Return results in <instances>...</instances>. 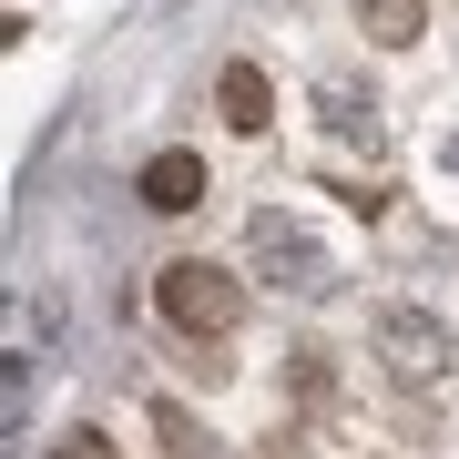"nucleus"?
<instances>
[{"mask_svg": "<svg viewBox=\"0 0 459 459\" xmlns=\"http://www.w3.org/2000/svg\"><path fill=\"white\" fill-rule=\"evenodd\" d=\"M153 307H164V327L174 337H235L246 327V286L225 276V265H204V255H174L164 276H153Z\"/></svg>", "mask_w": 459, "mask_h": 459, "instance_id": "f257e3e1", "label": "nucleus"}, {"mask_svg": "<svg viewBox=\"0 0 459 459\" xmlns=\"http://www.w3.org/2000/svg\"><path fill=\"white\" fill-rule=\"evenodd\" d=\"M377 368H388L398 388H439L449 377V327L429 307H388L377 316Z\"/></svg>", "mask_w": 459, "mask_h": 459, "instance_id": "f03ea898", "label": "nucleus"}, {"mask_svg": "<svg viewBox=\"0 0 459 459\" xmlns=\"http://www.w3.org/2000/svg\"><path fill=\"white\" fill-rule=\"evenodd\" d=\"M246 246H255V265H265V286H276V296H327V286H337L327 246H316L307 225H286V214H255Z\"/></svg>", "mask_w": 459, "mask_h": 459, "instance_id": "7ed1b4c3", "label": "nucleus"}, {"mask_svg": "<svg viewBox=\"0 0 459 459\" xmlns=\"http://www.w3.org/2000/svg\"><path fill=\"white\" fill-rule=\"evenodd\" d=\"M133 195H143L153 214H195L204 204V153H153V164L133 174Z\"/></svg>", "mask_w": 459, "mask_h": 459, "instance_id": "20e7f679", "label": "nucleus"}, {"mask_svg": "<svg viewBox=\"0 0 459 459\" xmlns=\"http://www.w3.org/2000/svg\"><path fill=\"white\" fill-rule=\"evenodd\" d=\"M214 102H225V123H235V133H265V123H276V92H265V72H255V62H235L225 82H214Z\"/></svg>", "mask_w": 459, "mask_h": 459, "instance_id": "39448f33", "label": "nucleus"}, {"mask_svg": "<svg viewBox=\"0 0 459 459\" xmlns=\"http://www.w3.org/2000/svg\"><path fill=\"white\" fill-rule=\"evenodd\" d=\"M358 31H368L377 51H409V41L429 31V0H358Z\"/></svg>", "mask_w": 459, "mask_h": 459, "instance_id": "423d86ee", "label": "nucleus"}, {"mask_svg": "<svg viewBox=\"0 0 459 459\" xmlns=\"http://www.w3.org/2000/svg\"><path fill=\"white\" fill-rule=\"evenodd\" d=\"M51 459H123V449H113V439H102V429H72V439H62V449H51Z\"/></svg>", "mask_w": 459, "mask_h": 459, "instance_id": "0eeeda50", "label": "nucleus"}, {"mask_svg": "<svg viewBox=\"0 0 459 459\" xmlns=\"http://www.w3.org/2000/svg\"><path fill=\"white\" fill-rule=\"evenodd\" d=\"M439 164H449V184H459V133H449V143H439Z\"/></svg>", "mask_w": 459, "mask_h": 459, "instance_id": "6e6552de", "label": "nucleus"}]
</instances>
